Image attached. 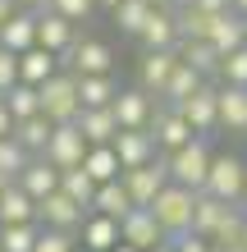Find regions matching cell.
<instances>
[{"mask_svg":"<svg viewBox=\"0 0 247 252\" xmlns=\"http://www.w3.org/2000/svg\"><path fill=\"white\" fill-rule=\"evenodd\" d=\"M37 101H41V115H46L51 124H74L82 101H78V73L69 69H55L46 83L37 87Z\"/></svg>","mask_w":247,"mask_h":252,"instance_id":"cell-1","label":"cell"},{"mask_svg":"<svg viewBox=\"0 0 247 252\" xmlns=\"http://www.w3.org/2000/svg\"><path fill=\"white\" fill-rule=\"evenodd\" d=\"M192 202H197V192H192V188H183V184H165V188L151 197L147 211L156 216V225L165 229V239H179V234L192 229Z\"/></svg>","mask_w":247,"mask_h":252,"instance_id":"cell-2","label":"cell"},{"mask_svg":"<svg viewBox=\"0 0 247 252\" xmlns=\"http://www.w3.org/2000/svg\"><path fill=\"white\" fill-rule=\"evenodd\" d=\"M161 160H165V170H169V184H183V188L201 192L206 170H211V147H206V138H188L183 147L165 152Z\"/></svg>","mask_w":247,"mask_h":252,"instance_id":"cell-3","label":"cell"},{"mask_svg":"<svg viewBox=\"0 0 247 252\" xmlns=\"http://www.w3.org/2000/svg\"><path fill=\"white\" fill-rule=\"evenodd\" d=\"M60 69L78 73V78H87V73H114V51L101 37H78L69 51H60Z\"/></svg>","mask_w":247,"mask_h":252,"instance_id":"cell-4","label":"cell"},{"mask_svg":"<svg viewBox=\"0 0 247 252\" xmlns=\"http://www.w3.org/2000/svg\"><path fill=\"white\" fill-rule=\"evenodd\" d=\"M201 192H211V197H220V202H243V156L211 152V170H206Z\"/></svg>","mask_w":247,"mask_h":252,"instance_id":"cell-5","label":"cell"},{"mask_svg":"<svg viewBox=\"0 0 247 252\" xmlns=\"http://www.w3.org/2000/svg\"><path fill=\"white\" fill-rule=\"evenodd\" d=\"M41 156H46L55 170H74V165H82V156H87V138H82V128H78V124H55Z\"/></svg>","mask_w":247,"mask_h":252,"instance_id":"cell-6","label":"cell"},{"mask_svg":"<svg viewBox=\"0 0 247 252\" xmlns=\"http://www.w3.org/2000/svg\"><path fill=\"white\" fill-rule=\"evenodd\" d=\"M119 184L128 188L133 206H151V197L169 184V170H165V160L156 156V160H147V165H137V170H119Z\"/></svg>","mask_w":247,"mask_h":252,"instance_id":"cell-7","label":"cell"},{"mask_svg":"<svg viewBox=\"0 0 247 252\" xmlns=\"http://www.w3.org/2000/svg\"><path fill=\"white\" fill-rule=\"evenodd\" d=\"M215 87L220 83H201L188 101H179V115L188 120V128L197 133V138H206V133L220 128V110H215Z\"/></svg>","mask_w":247,"mask_h":252,"instance_id":"cell-8","label":"cell"},{"mask_svg":"<svg viewBox=\"0 0 247 252\" xmlns=\"http://www.w3.org/2000/svg\"><path fill=\"white\" fill-rule=\"evenodd\" d=\"M82 216H87V206H78L74 197H64L60 188L46 192V197L37 202V225H46V229H69V234H78Z\"/></svg>","mask_w":247,"mask_h":252,"instance_id":"cell-9","label":"cell"},{"mask_svg":"<svg viewBox=\"0 0 247 252\" xmlns=\"http://www.w3.org/2000/svg\"><path fill=\"white\" fill-rule=\"evenodd\" d=\"M151 138H156V152H174V147H183L188 138H197L192 128H188V120L179 115V106H161V101H156V115H151Z\"/></svg>","mask_w":247,"mask_h":252,"instance_id":"cell-10","label":"cell"},{"mask_svg":"<svg viewBox=\"0 0 247 252\" xmlns=\"http://www.w3.org/2000/svg\"><path fill=\"white\" fill-rule=\"evenodd\" d=\"M110 147H114V156H119V170H137V165H147V160L161 156L151 128H119Z\"/></svg>","mask_w":247,"mask_h":252,"instance_id":"cell-11","label":"cell"},{"mask_svg":"<svg viewBox=\"0 0 247 252\" xmlns=\"http://www.w3.org/2000/svg\"><path fill=\"white\" fill-rule=\"evenodd\" d=\"M119 128H147L151 115H156V96H147L142 87H119V96L110 101Z\"/></svg>","mask_w":247,"mask_h":252,"instance_id":"cell-12","label":"cell"},{"mask_svg":"<svg viewBox=\"0 0 247 252\" xmlns=\"http://www.w3.org/2000/svg\"><path fill=\"white\" fill-rule=\"evenodd\" d=\"M174 64H179V51H142V64H137V87L147 96H156L161 101V92H165V83H169V73H174Z\"/></svg>","mask_w":247,"mask_h":252,"instance_id":"cell-13","label":"cell"},{"mask_svg":"<svg viewBox=\"0 0 247 252\" xmlns=\"http://www.w3.org/2000/svg\"><path fill=\"white\" fill-rule=\"evenodd\" d=\"M119 243L147 252V248H156V243H165V229L156 225V216L147 211V206H133V211L119 220Z\"/></svg>","mask_w":247,"mask_h":252,"instance_id":"cell-14","label":"cell"},{"mask_svg":"<svg viewBox=\"0 0 247 252\" xmlns=\"http://www.w3.org/2000/svg\"><path fill=\"white\" fill-rule=\"evenodd\" d=\"M78 41V23H69L64 14H55V9H37V46H46V51H69Z\"/></svg>","mask_w":247,"mask_h":252,"instance_id":"cell-15","label":"cell"},{"mask_svg":"<svg viewBox=\"0 0 247 252\" xmlns=\"http://www.w3.org/2000/svg\"><path fill=\"white\" fill-rule=\"evenodd\" d=\"M14 184H19L32 202H41L46 192H55V188H60V170H55L46 156H27V165L14 174Z\"/></svg>","mask_w":247,"mask_h":252,"instance_id":"cell-16","label":"cell"},{"mask_svg":"<svg viewBox=\"0 0 247 252\" xmlns=\"http://www.w3.org/2000/svg\"><path fill=\"white\" fill-rule=\"evenodd\" d=\"M215 110H220V128L224 133H247V87L220 83L215 87Z\"/></svg>","mask_w":247,"mask_h":252,"instance_id":"cell-17","label":"cell"},{"mask_svg":"<svg viewBox=\"0 0 247 252\" xmlns=\"http://www.w3.org/2000/svg\"><path fill=\"white\" fill-rule=\"evenodd\" d=\"M137 41L147 51H169V46H179V19H174V9H156L147 14V23H142V32Z\"/></svg>","mask_w":247,"mask_h":252,"instance_id":"cell-18","label":"cell"},{"mask_svg":"<svg viewBox=\"0 0 247 252\" xmlns=\"http://www.w3.org/2000/svg\"><path fill=\"white\" fill-rule=\"evenodd\" d=\"M114 243H119V220H110V216H101V211H87L82 225H78V248L110 252Z\"/></svg>","mask_w":247,"mask_h":252,"instance_id":"cell-19","label":"cell"},{"mask_svg":"<svg viewBox=\"0 0 247 252\" xmlns=\"http://www.w3.org/2000/svg\"><path fill=\"white\" fill-rule=\"evenodd\" d=\"M206 41L220 55H229V51H238L243 41H247V14H238V9H224V14H215L211 19V32H206Z\"/></svg>","mask_w":247,"mask_h":252,"instance_id":"cell-20","label":"cell"},{"mask_svg":"<svg viewBox=\"0 0 247 252\" xmlns=\"http://www.w3.org/2000/svg\"><path fill=\"white\" fill-rule=\"evenodd\" d=\"M0 46L5 51H27V46H37V14L32 9H14L5 23H0Z\"/></svg>","mask_w":247,"mask_h":252,"instance_id":"cell-21","label":"cell"},{"mask_svg":"<svg viewBox=\"0 0 247 252\" xmlns=\"http://www.w3.org/2000/svg\"><path fill=\"white\" fill-rule=\"evenodd\" d=\"M74 124L82 128L87 147L114 142V133H119V120H114V110H110V106H87V110H78V120H74Z\"/></svg>","mask_w":247,"mask_h":252,"instance_id":"cell-22","label":"cell"},{"mask_svg":"<svg viewBox=\"0 0 247 252\" xmlns=\"http://www.w3.org/2000/svg\"><path fill=\"white\" fill-rule=\"evenodd\" d=\"M55 69H60V55L46 51V46H27V51H19V83L41 87Z\"/></svg>","mask_w":247,"mask_h":252,"instance_id":"cell-23","label":"cell"},{"mask_svg":"<svg viewBox=\"0 0 247 252\" xmlns=\"http://www.w3.org/2000/svg\"><path fill=\"white\" fill-rule=\"evenodd\" d=\"M174 51H179V60H183L188 69H197L206 83H220V60H224V55L215 51L211 41H179Z\"/></svg>","mask_w":247,"mask_h":252,"instance_id":"cell-24","label":"cell"},{"mask_svg":"<svg viewBox=\"0 0 247 252\" xmlns=\"http://www.w3.org/2000/svg\"><path fill=\"white\" fill-rule=\"evenodd\" d=\"M51 128H55V124L46 120V115H27V120H14V133H9V138L19 142L27 156H41V152H46Z\"/></svg>","mask_w":247,"mask_h":252,"instance_id":"cell-25","label":"cell"},{"mask_svg":"<svg viewBox=\"0 0 247 252\" xmlns=\"http://www.w3.org/2000/svg\"><path fill=\"white\" fill-rule=\"evenodd\" d=\"M92 211L110 216V220H124L128 211H133V197H128V188H124L119 179H110V184H96V192H92Z\"/></svg>","mask_w":247,"mask_h":252,"instance_id":"cell-26","label":"cell"},{"mask_svg":"<svg viewBox=\"0 0 247 252\" xmlns=\"http://www.w3.org/2000/svg\"><path fill=\"white\" fill-rule=\"evenodd\" d=\"M82 170H87V179H92V184H110V179H119V156H114V147H110V142L87 147Z\"/></svg>","mask_w":247,"mask_h":252,"instance_id":"cell-27","label":"cell"},{"mask_svg":"<svg viewBox=\"0 0 247 252\" xmlns=\"http://www.w3.org/2000/svg\"><path fill=\"white\" fill-rule=\"evenodd\" d=\"M27 220H37V202L19 184H9L5 197H0V225H27Z\"/></svg>","mask_w":247,"mask_h":252,"instance_id":"cell-28","label":"cell"},{"mask_svg":"<svg viewBox=\"0 0 247 252\" xmlns=\"http://www.w3.org/2000/svg\"><path fill=\"white\" fill-rule=\"evenodd\" d=\"M114 96H119L114 73H87V78H78V101H82V110H87V106H110Z\"/></svg>","mask_w":247,"mask_h":252,"instance_id":"cell-29","label":"cell"},{"mask_svg":"<svg viewBox=\"0 0 247 252\" xmlns=\"http://www.w3.org/2000/svg\"><path fill=\"white\" fill-rule=\"evenodd\" d=\"M243 220H247V202H234V206H224V216H220V225L211 229V248H234L243 239Z\"/></svg>","mask_w":247,"mask_h":252,"instance_id":"cell-30","label":"cell"},{"mask_svg":"<svg viewBox=\"0 0 247 252\" xmlns=\"http://www.w3.org/2000/svg\"><path fill=\"white\" fill-rule=\"evenodd\" d=\"M201 83H206V78L179 60V64H174V73H169V83H165V92H161V101H165V106H179V101H188Z\"/></svg>","mask_w":247,"mask_h":252,"instance_id":"cell-31","label":"cell"},{"mask_svg":"<svg viewBox=\"0 0 247 252\" xmlns=\"http://www.w3.org/2000/svg\"><path fill=\"white\" fill-rule=\"evenodd\" d=\"M224 206H234V202H220V197H211V192H197V202H192V234L211 239V229L220 225Z\"/></svg>","mask_w":247,"mask_h":252,"instance_id":"cell-32","label":"cell"},{"mask_svg":"<svg viewBox=\"0 0 247 252\" xmlns=\"http://www.w3.org/2000/svg\"><path fill=\"white\" fill-rule=\"evenodd\" d=\"M0 101H5L9 120H27V115H41V101H37V87L27 83H14L9 92H0Z\"/></svg>","mask_w":247,"mask_h":252,"instance_id":"cell-33","label":"cell"},{"mask_svg":"<svg viewBox=\"0 0 247 252\" xmlns=\"http://www.w3.org/2000/svg\"><path fill=\"white\" fill-rule=\"evenodd\" d=\"M110 14H114V23H119V32L137 37V32H142V23H147V14H151V0H119Z\"/></svg>","mask_w":247,"mask_h":252,"instance_id":"cell-34","label":"cell"},{"mask_svg":"<svg viewBox=\"0 0 247 252\" xmlns=\"http://www.w3.org/2000/svg\"><path fill=\"white\" fill-rule=\"evenodd\" d=\"M60 192L92 211V192H96V184L87 179V170H82V165H74V170H60Z\"/></svg>","mask_w":247,"mask_h":252,"instance_id":"cell-35","label":"cell"},{"mask_svg":"<svg viewBox=\"0 0 247 252\" xmlns=\"http://www.w3.org/2000/svg\"><path fill=\"white\" fill-rule=\"evenodd\" d=\"M37 220H27V225H0V248L5 252H32L37 243Z\"/></svg>","mask_w":247,"mask_h":252,"instance_id":"cell-36","label":"cell"},{"mask_svg":"<svg viewBox=\"0 0 247 252\" xmlns=\"http://www.w3.org/2000/svg\"><path fill=\"white\" fill-rule=\"evenodd\" d=\"M74 248H78V234H69V229H46V225L37 229V243H32V252H74Z\"/></svg>","mask_w":247,"mask_h":252,"instance_id":"cell-37","label":"cell"},{"mask_svg":"<svg viewBox=\"0 0 247 252\" xmlns=\"http://www.w3.org/2000/svg\"><path fill=\"white\" fill-rule=\"evenodd\" d=\"M220 83H234V87H247V41L238 51H229L220 60Z\"/></svg>","mask_w":247,"mask_h":252,"instance_id":"cell-38","label":"cell"},{"mask_svg":"<svg viewBox=\"0 0 247 252\" xmlns=\"http://www.w3.org/2000/svg\"><path fill=\"white\" fill-rule=\"evenodd\" d=\"M23 165H27V152H23L14 138H0V174H5V179H14Z\"/></svg>","mask_w":247,"mask_h":252,"instance_id":"cell-39","label":"cell"},{"mask_svg":"<svg viewBox=\"0 0 247 252\" xmlns=\"http://www.w3.org/2000/svg\"><path fill=\"white\" fill-rule=\"evenodd\" d=\"M51 9L64 14L69 23H87V19H92V9H96V0H51Z\"/></svg>","mask_w":247,"mask_h":252,"instance_id":"cell-40","label":"cell"},{"mask_svg":"<svg viewBox=\"0 0 247 252\" xmlns=\"http://www.w3.org/2000/svg\"><path fill=\"white\" fill-rule=\"evenodd\" d=\"M14 83H19V55L0 46V92H9Z\"/></svg>","mask_w":247,"mask_h":252,"instance_id":"cell-41","label":"cell"},{"mask_svg":"<svg viewBox=\"0 0 247 252\" xmlns=\"http://www.w3.org/2000/svg\"><path fill=\"white\" fill-rule=\"evenodd\" d=\"M169 248H174V252H211V243L201 239V234H192V229L179 234V239H169Z\"/></svg>","mask_w":247,"mask_h":252,"instance_id":"cell-42","label":"cell"},{"mask_svg":"<svg viewBox=\"0 0 247 252\" xmlns=\"http://www.w3.org/2000/svg\"><path fill=\"white\" fill-rule=\"evenodd\" d=\"M188 5H197V9H206V14H224L229 0H188Z\"/></svg>","mask_w":247,"mask_h":252,"instance_id":"cell-43","label":"cell"},{"mask_svg":"<svg viewBox=\"0 0 247 252\" xmlns=\"http://www.w3.org/2000/svg\"><path fill=\"white\" fill-rule=\"evenodd\" d=\"M14 133V120H9V110H5V101H0V138H9Z\"/></svg>","mask_w":247,"mask_h":252,"instance_id":"cell-44","label":"cell"},{"mask_svg":"<svg viewBox=\"0 0 247 252\" xmlns=\"http://www.w3.org/2000/svg\"><path fill=\"white\" fill-rule=\"evenodd\" d=\"M14 5H19V9H32V14H37V9H51V0H14Z\"/></svg>","mask_w":247,"mask_h":252,"instance_id":"cell-45","label":"cell"},{"mask_svg":"<svg viewBox=\"0 0 247 252\" xmlns=\"http://www.w3.org/2000/svg\"><path fill=\"white\" fill-rule=\"evenodd\" d=\"M14 9H19V5H14V0H0V23H5V19H9Z\"/></svg>","mask_w":247,"mask_h":252,"instance_id":"cell-46","label":"cell"},{"mask_svg":"<svg viewBox=\"0 0 247 252\" xmlns=\"http://www.w3.org/2000/svg\"><path fill=\"white\" fill-rule=\"evenodd\" d=\"M151 5H156V9H179L183 0H151Z\"/></svg>","mask_w":247,"mask_h":252,"instance_id":"cell-47","label":"cell"},{"mask_svg":"<svg viewBox=\"0 0 247 252\" xmlns=\"http://www.w3.org/2000/svg\"><path fill=\"white\" fill-rule=\"evenodd\" d=\"M229 9H238V14H247V0H229Z\"/></svg>","mask_w":247,"mask_h":252,"instance_id":"cell-48","label":"cell"},{"mask_svg":"<svg viewBox=\"0 0 247 252\" xmlns=\"http://www.w3.org/2000/svg\"><path fill=\"white\" fill-rule=\"evenodd\" d=\"M147 252H174V248H169V239H165V243H156V248H147Z\"/></svg>","mask_w":247,"mask_h":252,"instance_id":"cell-49","label":"cell"},{"mask_svg":"<svg viewBox=\"0 0 247 252\" xmlns=\"http://www.w3.org/2000/svg\"><path fill=\"white\" fill-rule=\"evenodd\" d=\"M114 5H119V0H96V9H114Z\"/></svg>","mask_w":247,"mask_h":252,"instance_id":"cell-50","label":"cell"},{"mask_svg":"<svg viewBox=\"0 0 247 252\" xmlns=\"http://www.w3.org/2000/svg\"><path fill=\"white\" fill-rule=\"evenodd\" d=\"M110 252H137V248H128V243H114V248H110Z\"/></svg>","mask_w":247,"mask_h":252,"instance_id":"cell-51","label":"cell"},{"mask_svg":"<svg viewBox=\"0 0 247 252\" xmlns=\"http://www.w3.org/2000/svg\"><path fill=\"white\" fill-rule=\"evenodd\" d=\"M243 202H247V160H243Z\"/></svg>","mask_w":247,"mask_h":252,"instance_id":"cell-52","label":"cell"},{"mask_svg":"<svg viewBox=\"0 0 247 252\" xmlns=\"http://www.w3.org/2000/svg\"><path fill=\"white\" fill-rule=\"evenodd\" d=\"M9 184H14V179H5V174H0V197H5V188H9Z\"/></svg>","mask_w":247,"mask_h":252,"instance_id":"cell-53","label":"cell"},{"mask_svg":"<svg viewBox=\"0 0 247 252\" xmlns=\"http://www.w3.org/2000/svg\"><path fill=\"white\" fill-rule=\"evenodd\" d=\"M238 243H243V248H247V220H243V239H238Z\"/></svg>","mask_w":247,"mask_h":252,"instance_id":"cell-54","label":"cell"},{"mask_svg":"<svg viewBox=\"0 0 247 252\" xmlns=\"http://www.w3.org/2000/svg\"><path fill=\"white\" fill-rule=\"evenodd\" d=\"M224 252H247V248H243V243H234V248H224Z\"/></svg>","mask_w":247,"mask_h":252,"instance_id":"cell-55","label":"cell"},{"mask_svg":"<svg viewBox=\"0 0 247 252\" xmlns=\"http://www.w3.org/2000/svg\"><path fill=\"white\" fill-rule=\"evenodd\" d=\"M211 252H224V248H211Z\"/></svg>","mask_w":247,"mask_h":252,"instance_id":"cell-56","label":"cell"},{"mask_svg":"<svg viewBox=\"0 0 247 252\" xmlns=\"http://www.w3.org/2000/svg\"><path fill=\"white\" fill-rule=\"evenodd\" d=\"M74 252H87V248H74Z\"/></svg>","mask_w":247,"mask_h":252,"instance_id":"cell-57","label":"cell"},{"mask_svg":"<svg viewBox=\"0 0 247 252\" xmlns=\"http://www.w3.org/2000/svg\"><path fill=\"white\" fill-rule=\"evenodd\" d=\"M0 252H5V248H0Z\"/></svg>","mask_w":247,"mask_h":252,"instance_id":"cell-58","label":"cell"}]
</instances>
